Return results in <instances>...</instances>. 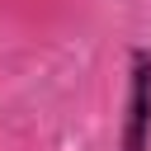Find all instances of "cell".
Segmentation results:
<instances>
[{
	"instance_id": "6da1fadb",
	"label": "cell",
	"mask_w": 151,
	"mask_h": 151,
	"mask_svg": "<svg viewBox=\"0 0 151 151\" xmlns=\"http://www.w3.org/2000/svg\"><path fill=\"white\" fill-rule=\"evenodd\" d=\"M127 61L132 76H127V113H123L118 151H151V52L132 47Z\"/></svg>"
}]
</instances>
